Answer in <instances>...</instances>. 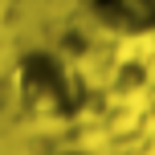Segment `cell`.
I'll return each instance as SVG.
<instances>
[{
  "label": "cell",
  "instance_id": "6da1fadb",
  "mask_svg": "<svg viewBox=\"0 0 155 155\" xmlns=\"http://www.w3.org/2000/svg\"><path fill=\"white\" fill-rule=\"evenodd\" d=\"M90 12L102 29L118 37H147L155 33V0H90Z\"/></svg>",
  "mask_w": 155,
  "mask_h": 155
}]
</instances>
